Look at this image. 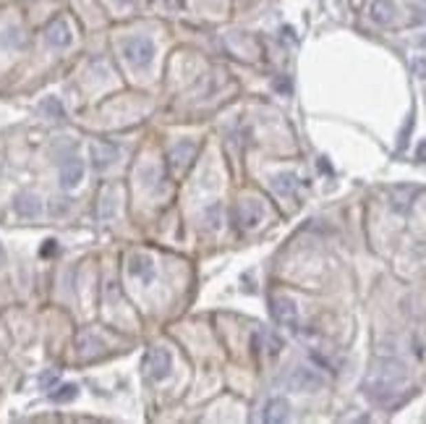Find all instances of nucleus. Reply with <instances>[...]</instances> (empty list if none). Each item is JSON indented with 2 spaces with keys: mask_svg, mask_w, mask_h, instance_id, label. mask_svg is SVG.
Masks as SVG:
<instances>
[{
  "mask_svg": "<svg viewBox=\"0 0 426 424\" xmlns=\"http://www.w3.org/2000/svg\"><path fill=\"white\" fill-rule=\"evenodd\" d=\"M129 273L134 278H139L142 283H152L155 278V265H152V257L147 254H131L129 257Z\"/></svg>",
  "mask_w": 426,
  "mask_h": 424,
  "instance_id": "obj_12",
  "label": "nucleus"
},
{
  "mask_svg": "<svg viewBox=\"0 0 426 424\" xmlns=\"http://www.w3.org/2000/svg\"><path fill=\"white\" fill-rule=\"evenodd\" d=\"M418 155H421V160H426V145H421V152H418Z\"/></svg>",
  "mask_w": 426,
  "mask_h": 424,
  "instance_id": "obj_19",
  "label": "nucleus"
},
{
  "mask_svg": "<svg viewBox=\"0 0 426 424\" xmlns=\"http://www.w3.org/2000/svg\"><path fill=\"white\" fill-rule=\"evenodd\" d=\"M0 42L6 45V47H24V34H21V29L19 27H8L6 32H3V37H0Z\"/></svg>",
  "mask_w": 426,
  "mask_h": 424,
  "instance_id": "obj_16",
  "label": "nucleus"
},
{
  "mask_svg": "<svg viewBox=\"0 0 426 424\" xmlns=\"http://www.w3.org/2000/svg\"><path fill=\"white\" fill-rule=\"evenodd\" d=\"M71 40H74V34H71V27H68L65 19H55V21H50L47 29H45V42H47L50 47H55V50L68 47Z\"/></svg>",
  "mask_w": 426,
  "mask_h": 424,
  "instance_id": "obj_7",
  "label": "nucleus"
},
{
  "mask_svg": "<svg viewBox=\"0 0 426 424\" xmlns=\"http://www.w3.org/2000/svg\"><path fill=\"white\" fill-rule=\"evenodd\" d=\"M76 396H78V385H63L55 393H50V398L55 403H68V401H74Z\"/></svg>",
  "mask_w": 426,
  "mask_h": 424,
  "instance_id": "obj_17",
  "label": "nucleus"
},
{
  "mask_svg": "<svg viewBox=\"0 0 426 424\" xmlns=\"http://www.w3.org/2000/svg\"><path fill=\"white\" fill-rule=\"evenodd\" d=\"M418 3H424V6H426V0H418Z\"/></svg>",
  "mask_w": 426,
  "mask_h": 424,
  "instance_id": "obj_21",
  "label": "nucleus"
},
{
  "mask_svg": "<svg viewBox=\"0 0 426 424\" xmlns=\"http://www.w3.org/2000/svg\"><path fill=\"white\" fill-rule=\"evenodd\" d=\"M144 370L147 374L152 377V380H165L173 370V357H170L168 348H162V346H157V348H149V354L144 359Z\"/></svg>",
  "mask_w": 426,
  "mask_h": 424,
  "instance_id": "obj_4",
  "label": "nucleus"
},
{
  "mask_svg": "<svg viewBox=\"0 0 426 424\" xmlns=\"http://www.w3.org/2000/svg\"><path fill=\"white\" fill-rule=\"evenodd\" d=\"M89 155H92L94 171H107V168L118 160L120 149H118L116 145H110V142H94V145L89 147Z\"/></svg>",
  "mask_w": 426,
  "mask_h": 424,
  "instance_id": "obj_8",
  "label": "nucleus"
},
{
  "mask_svg": "<svg viewBox=\"0 0 426 424\" xmlns=\"http://www.w3.org/2000/svg\"><path fill=\"white\" fill-rule=\"evenodd\" d=\"M45 244H47V246H45V249H42V254H45V257H47V254H52V249H55V241H45Z\"/></svg>",
  "mask_w": 426,
  "mask_h": 424,
  "instance_id": "obj_18",
  "label": "nucleus"
},
{
  "mask_svg": "<svg viewBox=\"0 0 426 424\" xmlns=\"http://www.w3.org/2000/svg\"><path fill=\"white\" fill-rule=\"evenodd\" d=\"M13 207H16V212L21 215V218H26V220H34V218H39L42 215V202H39L37 194H19L16 197V202H13Z\"/></svg>",
  "mask_w": 426,
  "mask_h": 424,
  "instance_id": "obj_14",
  "label": "nucleus"
},
{
  "mask_svg": "<svg viewBox=\"0 0 426 424\" xmlns=\"http://www.w3.org/2000/svg\"><path fill=\"white\" fill-rule=\"evenodd\" d=\"M123 58L134 68H147L155 61V42L149 40V37H144V34L129 37V40L123 42Z\"/></svg>",
  "mask_w": 426,
  "mask_h": 424,
  "instance_id": "obj_2",
  "label": "nucleus"
},
{
  "mask_svg": "<svg viewBox=\"0 0 426 424\" xmlns=\"http://www.w3.org/2000/svg\"><path fill=\"white\" fill-rule=\"evenodd\" d=\"M238 220H241V226L246 231H251V228H257L262 220H264V207H262V202L259 199H246L241 202V207H238Z\"/></svg>",
  "mask_w": 426,
  "mask_h": 424,
  "instance_id": "obj_10",
  "label": "nucleus"
},
{
  "mask_svg": "<svg viewBox=\"0 0 426 424\" xmlns=\"http://www.w3.org/2000/svg\"><path fill=\"white\" fill-rule=\"evenodd\" d=\"M424 47H426V40H424Z\"/></svg>",
  "mask_w": 426,
  "mask_h": 424,
  "instance_id": "obj_22",
  "label": "nucleus"
},
{
  "mask_svg": "<svg viewBox=\"0 0 426 424\" xmlns=\"http://www.w3.org/2000/svg\"><path fill=\"white\" fill-rule=\"evenodd\" d=\"M81 181H84V160L78 158V155H68L61 162V186H63L65 191H71Z\"/></svg>",
  "mask_w": 426,
  "mask_h": 424,
  "instance_id": "obj_6",
  "label": "nucleus"
},
{
  "mask_svg": "<svg viewBox=\"0 0 426 424\" xmlns=\"http://www.w3.org/2000/svg\"><path fill=\"white\" fill-rule=\"evenodd\" d=\"M369 16H372L374 24L387 27V24H392V21L398 19V6H395L392 0H374V3L369 6Z\"/></svg>",
  "mask_w": 426,
  "mask_h": 424,
  "instance_id": "obj_11",
  "label": "nucleus"
},
{
  "mask_svg": "<svg viewBox=\"0 0 426 424\" xmlns=\"http://www.w3.org/2000/svg\"><path fill=\"white\" fill-rule=\"evenodd\" d=\"M120 3H134V0H120Z\"/></svg>",
  "mask_w": 426,
  "mask_h": 424,
  "instance_id": "obj_20",
  "label": "nucleus"
},
{
  "mask_svg": "<svg viewBox=\"0 0 426 424\" xmlns=\"http://www.w3.org/2000/svg\"><path fill=\"white\" fill-rule=\"evenodd\" d=\"M296 186H298V178L293 173H277V176H272V189L280 197H290L296 191Z\"/></svg>",
  "mask_w": 426,
  "mask_h": 424,
  "instance_id": "obj_15",
  "label": "nucleus"
},
{
  "mask_svg": "<svg viewBox=\"0 0 426 424\" xmlns=\"http://www.w3.org/2000/svg\"><path fill=\"white\" fill-rule=\"evenodd\" d=\"M288 416H290V406H288L285 398H272L262 411V422L264 424H283L288 422Z\"/></svg>",
  "mask_w": 426,
  "mask_h": 424,
  "instance_id": "obj_13",
  "label": "nucleus"
},
{
  "mask_svg": "<svg viewBox=\"0 0 426 424\" xmlns=\"http://www.w3.org/2000/svg\"><path fill=\"white\" fill-rule=\"evenodd\" d=\"M285 383H288L290 390H298V393H314L324 385V377L319 372L309 370V367H296L285 377Z\"/></svg>",
  "mask_w": 426,
  "mask_h": 424,
  "instance_id": "obj_3",
  "label": "nucleus"
},
{
  "mask_svg": "<svg viewBox=\"0 0 426 424\" xmlns=\"http://www.w3.org/2000/svg\"><path fill=\"white\" fill-rule=\"evenodd\" d=\"M270 312L275 322L277 325H283V328H296L298 325V309H296V301L290 299V296H272L270 299Z\"/></svg>",
  "mask_w": 426,
  "mask_h": 424,
  "instance_id": "obj_5",
  "label": "nucleus"
},
{
  "mask_svg": "<svg viewBox=\"0 0 426 424\" xmlns=\"http://www.w3.org/2000/svg\"><path fill=\"white\" fill-rule=\"evenodd\" d=\"M196 158V145L194 142H189V139H183L178 145H173L170 149V168L173 171H186Z\"/></svg>",
  "mask_w": 426,
  "mask_h": 424,
  "instance_id": "obj_9",
  "label": "nucleus"
},
{
  "mask_svg": "<svg viewBox=\"0 0 426 424\" xmlns=\"http://www.w3.org/2000/svg\"><path fill=\"white\" fill-rule=\"evenodd\" d=\"M408 370L398 359H376L363 377V393L376 403H395L401 393H408Z\"/></svg>",
  "mask_w": 426,
  "mask_h": 424,
  "instance_id": "obj_1",
  "label": "nucleus"
}]
</instances>
